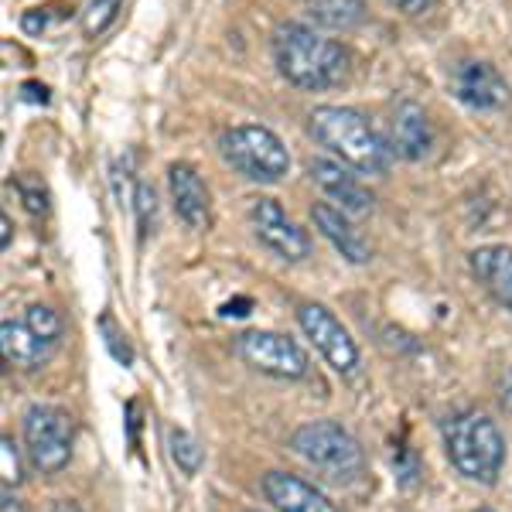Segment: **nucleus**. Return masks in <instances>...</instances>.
Instances as JSON below:
<instances>
[{
  "instance_id": "obj_12",
  "label": "nucleus",
  "mask_w": 512,
  "mask_h": 512,
  "mask_svg": "<svg viewBox=\"0 0 512 512\" xmlns=\"http://www.w3.org/2000/svg\"><path fill=\"white\" fill-rule=\"evenodd\" d=\"M263 495L277 512H338L335 502L304 478L287 472H267L263 475Z\"/></svg>"
},
{
  "instance_id": "obj_34",
  "label": "nucleus",
  "mask_w": 512,
  "mask_h": 512,
  "mask_svg": "<svg viewBox=\"0 0 512 512\" xmlns=\"http://www.w3.org/2000/svg\"><path fill=\"white\" fill-rule=\"evenodd\" d=\"M478 512H495V509H478Z\"/></svg>"
},
{
  "instance_id": "obj_10",
  "label": "nucleus",
  "mask_w": 512,
  "mask_h": 512,
  "mask_svg": "<svg viewBox=\"0 0 512 512\" xmlns=\"http://www.w3.org/2000/svg\"><path fill=\"white\" fill-rule=\"evenodd\" d=\"M454 96L472 110H502L509 103V82L502 79V72L489 62H461L454 69Z\"/></svg>"
},
{
  "instance_id": "obj_16",
  "label": "nucleus",
  "mask_w": 512,
  "mask_h": 512,
  "mask_svg": "<svg viewBox=\"0 0 512 512\" xmlns=\"http://www.w3.org/2000/svg\"><path fill=\"white\" fill-rule=\"evenodd\" d=\"M472 263V274L482 280L485 291H489L502 308L512 311V250L509 246H478L468 256Z\"/></svg>"
},
{
  "instance_id": "obj_13",
  "label": "nucleus",
  "mask_w": 512,
  "mask_h": 512,
  "mask_svg": "<svg viewBox=\"0 0 512 512\" xmlns=\"http://www.w3.org/2000/svg\"><path fill=\"white\" fill-rule=\"evenodd\" d=\"M431 144H434V134H431V123H427L424 106H417L414 99H403L393 110L390 147L403 161H424L427 154H431Z\"/></svg>"
},
{
  "instance_id": "obj_27",
  "label": "nucleus",
  "mask_w": 512,
  "mask_h": 512,
  "mask_svg": "<svg viewBox=\"0 0 512 512\" xmlns=\"http://www.w3.org/2000/svg\"><path fill=\"white\" fill-rule=\"evenodd\" d=\"M48 21H52V18H48V7H45V11H41V7H35V11H28L21 18V28L28 31V35H38V31L48 28Z\"/></svg>"
},
{
  "instance_id": "obj_1",
  "label": "nucleus",
  "mask_w": 512,
  "mask_h": 512,
  "mask_svg": "<svg viewBox=\"0 0 512 512\" xmlns=\"http://www.w3.org/2000/svg\"><path fill=\"white\" fill-rule=\"evenodd\" d=\"M274 62L280 76L301 89L338 86L349 72V52L308 24H280L274 31Z\"/></svg>"
},
{
  "instance_id": "obj_3",
  "label": "nucleus",
  "mask_w": 512,
  "mask_h": 512,
  "mask_svg": "<svg viewBox=\"0 0 512 512\" xmlns=\"http://www.w3.org/2000/svg\"><path fill=\"white\" fill-rule=\"evenodd\" d=\"M444 448H448V458L458 468V475L478 485H495L502 461H506V437L495 427V420L475 414V410L454 414L444 424Z\"/></svg>"
},
{
  "instance_id": "obj_19",
  "label": "nucleus",
  "mask_w": 512,
  "mask_h": 512,
  "mask_svg": "<svg viewBox=\"0 0 512 512\" xmlns=\"http://www.w3.org/2000/svg\"><path fill=\"white\" fill-rule=\"evenodd\" d=\"M168 448H171V458H175V465L181 468V472H185L188 478L198 475V468H202V448H198V441L185 431V427H171Z\"/></svg>"
},
{
  "instance_id": "obj_2",
  "label": "nucleus",
  "mask_w": 512,
  "mask_h": 512,
  "mask_svg": "<svg viewBox=\"0 0 512 512\" xmlns=\"http://www.w3.org/2000/svg\"><path fill=\"white\" fill-rule=\"evenodd\" d=\"M311 134L325 151L362 175H386L393 164V147H386L373 123L349 106H318L311 113Z\"/></svg>"
},
{
  "instance_id": "obj_5",
  "label": "nucleus",
  "mask_w": 512,
  "mask_h": 512,
  "mask_svg": "<svg viewBox=\"0 0 512 512\" xmlns=\"http://www.w3.org/2000/svg\"><path fill=\"white\" fill-rule=\"evenodd\" d=\"M222 161L236 168L243 178L260 181V185H274L291 171V154L280 144V137L267 127H233L219 137Z\"/></svg>"
},
{
  "instance_id": "obj_21",
  "label": "nucleus",
  "mask_w": 512,
  "mask_h": 512,
  "mask_svg": "<svg viewBox=\"0 0 512 512\" xmlns=\"http://www.w3.org/2000/svg\"><path fill=\"white\" fill-rule=\"evenodd\" d=\"M123 0H89V11H86V21H82V28H86L89 38H99L106 28H110L113 21H117Z\"/></svg>"
},
{
  "instance_id": "obj_17",
  "label": "nucleus",
  "mask_w": 512,
  "mask_h": 512,
  "mask_svg": "<svg viewBox=\"0 0 512 512\" xmlns=\"http://www.w3.org/2000/svg\"><path fill=\"white\" fill-rule=\"evenodd\" d=\"M0 349H4V359L18 369H38L41 362L48 359V349L52 345L45 338H38L28 325H18V321H4L0 325Z\"/></svg>"
},
{
  "instance_id": "obj_26",
  "label": "nucleus",
  "mask_w": 512,
  "mask_h": 512,
  "mask_svg": "<svg viewBox=\"0 0 512 512\" xmlns=\"http://www.w3.org/2000/svg\"><path fill=\"white\" fill-rule=\"evenodd\" d=\"M396 475H400V482L407 485H414L417 482V475H420V465H417V458L410 451H403L400 458H396Z\"/></svg>"
},
{
  "instance_id": "obj_31",
  "label": "nucleus",
  "mask_w": 512,
  "mask_h": 512,
  "mask_svg": "<svg viewBox=\"0 0 512 512\" xmlns=\"http://www.w3.org/2000/svg\"><path fill=\"white\" fill-rule=\"evenodd\" d=\"M502 407L512 410V369L506 373V379H502Z\"/></svg>"
},
{
  "instance_id": "obj_20",
  "label": "nucleus",
  "mask_w": 512,
  "mask_h": 512,
  "mask_svg": "<svg viewBox=\"0 0 512 512\" xmlns=\"http://www.w3.org/2000/svg\"><path fill=\"white\" fill-rule=\"evenodd\" d=\"M24 325L38 338H45L48 345H55L62 338V318H59V311H52L48 304H31L28 315H24Z\"/></svg>"
},
{
  "instance_id": "obj_8",
  "label": "nucleus",
  "mask_w": 512,
  "mask_h": 512,
  "mask_svg": "<svg viewBox=\"0 0 512 512\" xmlns=\"http://www.w3.org/2000/svg\"><path fill=\"white\" fill-rule=\"evenodd\" d=\"M297 325L315 342V349L325 355L335 373H352L359 366V349H355L352 335L345 332V325L325 304H301L297 308Z\"/></svg>"
},
{
  "instance_id": "obj_25",
  "label": "nucleus",
  "mask_w": 512,
  "mask_h": 512,
  "mask_svg": "<svg viewBox=\"0 0 512 512\" xmlns=\"http://www.w3.org/2000/svg\"><path fill=\"white\" fill-rule=\"evenodd\" d=\"M18 192L24 198V209H28L31 216L48 212V192H45V185H41L38 178H18Z\"/></svg>"
},
{
  "instance_id": "obj_11",
  "label": "nucleus",
  "mask_w": 512,
  "mask_h": 512,
  "mask_svg": "<svg viewBox=\"0 0 512 512\" xmlns=\"http://www.w3.org/2000/svg\"><path fill=\"white\" fill-rule=\"evenodd\" d=\"M308 175L321 192L332 198L342 212H349V216H366V212L373 209V192H369V188L362 185L355 175H349L345 164L328 161V158H315L308 164Z\"/></svg>"
},
{
  "instance_id": "obj_18",
  "label": "nucleus",
  "mask_w": 512,
  "mask_h": 512,
  "mask_svg": "<svg viewBox=\"0 0 512 512\" xmlns=\"http://www.w3.org/2000/svg\"><path fill=\"white\" fill-rule=\"evenodd\" d=\"M308 18L328 31H352L366 21V0H311Z\"/></svg>"
},
{
  "instance_id": "obj_24",
  "label": "nucleus",
  "mask_w": 512,
  "mask_h": 512,
  "mask_svg": "<svg viewBox=\"0 0 512 512\" xmlns=\"http://www.w3.org/2000/svg\"><path fill=\"white\" fill-rule=\"evenodd\" d=\"M0 482H4V489H11V485L21 482V458H18V448H14L11 437L0 441Z\"/></svg>"
},
{
  "instance_id": "obj_7",
  "label": "nucleus",
  "mask_w": 512,
  "mask_h": 512,
  "mask_svg": "<svg viewBox=\"0 0 512 512\" xmlns=\"http://www.w3.org/2000/svg\"><path fill=\"white\" fill-rule=\"evenodd\" d=\"M236 352L243 355L246 366L260 369L277 379H301L308 376V355L301 345L277 332H243L236 342Z\"/></svg>"
},
{
  "instance_id": "obj_14",
  "label": "nucleus",
  "mask_w": 512,
  "mask_h": 512,
  "mask_svg": "<svg viewBox=\"0 0 512 512\" xmlns=\"http://www.w3.org/2000/svg\"><path fill=\"white\" fill-rule=\"evenodd\" d=\"M168 188H171V202H175L178 219L188 229H202L209 219V188L202 185L198 171L192 164H171L168 168Z\"/></svg>"
},
{
  "instance_id": "obj_6",
  "label": "nucleus",
  "mask_w": 512,
  "mask_h": 512,
  "mask_svg": "<svg viewBox=\"0 0 512 512\" xmlns=\"http://www.w3.org/2000/svg\"><path fill=\"white\" fill-rule=\"evenodd\" d=\"M24 444L28 458L41 475H55L72 458V420L55 407H28L24 414Z\"/></svg>"
},
{
  "instance_id": "obj_33",
  "label": "nucleus",
  "mask_w": 512,
  "mask_h": 512,
  "mask_svg": "<svg viewBox=\"0 0 512 512\" xmlns=\"http://www.w3.org/2000/svg\"><path fill=\"white\" fill-rule=\"evenodd\" d=\"M52 512H82V509H79L72 499H62V502H55V509H52Z\"/></svg>"
},
{
  "instance_id": "obj_30",
  "label": "nucleus",
  "mask_w": 512,
  "mask_h": 512,
  "mask_svg": "<svg viewBox=\"0 0 512 512\" xmlns=\"http://www.w3.org/2000/svg\"><path fill=\"white\" fill-rule=\"evenodd\" d=\"M222 315H236V318H243V315H250V297H239V301H229L226 308H222Z\"/></svg>"
},
{
  "instance_id": "obj_4",
  "label": "nucleus",
  "mask_w": 512,
  "mask_h": 512,
  "mask_svg": "<svg viewBox=\"0 0 512 512\" xmlns=\"http://www.w3.org/2000/svg\"><path fill=\"white\" fill-rule=\"evenodd\" d=\"M291 451L304 458L308 465L321 468L335 482H352L362 475V448L359 441L335 420H311L291 434Z\"/></svg>"
},
{
  "instance_id": "obj_29",
  "label": "nucleus",
  "mask_w": 512,
  "mask_h": 512,
  "mask_svg": "<svg viewBox=\"0 0 512 512\" xmlns=\"http://www.w3.org/2000/svg\"><path fill=\"white\" fill-rule=\"evenodd\" d=\"M21 96L31 99V103H48V89L38 86V82H24L21 86Z\"/></svg>"
},
{
  "instance_id": "obj_9",
  "label": "nucleus",
  "mask_w": 512,
  "mask_h": 512,
  "mask_svg": "<svg viewBox=\"0 0 512 512\" xmlns=\"http://www.w3.org/2000/svg\"><path fill=\"white\" fill-rule=\"evenodd\" d=\"M250 219H253V233L267 250H274L284 260H304L311 253V239L304 236V229H297L287 212L280 209L277 198H253L250 205Z\"/></svg>"
},
{
  "instance_id": "obj_28",
  "label": "nucleus",
  "mask_w": 512,
  "mask_h": 512,
  "mask_svg": "<svg viewBox=\"0 0 512 512\" xmlns=\"http://www.w3.org/2000/svg\"><path fill=\"white\" fill-rule=\"evenodd\" d=\"M390 4L396 7V11L410 14V18H420V14L434 11V4H437V0H390Z\"/></svg>"
},
{
  "instance_id": "obj_23",
  "label": "nucleus",
  "mask_w": 512,
  "mask_h": 512,
  "mask_svg": "<svg viewBox=\"0 0 512 512\" xmlns=\"http://www.w3.org/2000/svg\"><path fill=\"white\" fill-rule=\"evenodd\" d=\"M134 212H137L140 236H147L154 226V216H158V198H154V188L147 185V181H137V188H134Z\"/></svg>"
},
{
  "instance_id": "obj_22",
  "label": "nucleus",
  "mask_w": 512,
  "mask_h": 512,
  "mask_svg": "<svg viewBox=\"0 0 512 512\" xmlns=\"http://www.w3.org/2000/svg\"><path fill=\"white\" fill-rule=\"evenodd\" d=\"M96 328H99V335H103V342H106V349H110L113 359H117L120 366H130V362H134V349H130L127 335L117 328V321H113L110 315H103Z\"/></svg>"
},
{
  "instance_id": "obj_15",
  "label": "nucleus",
  "mask_w": 512,
  "mask_h": 512,
  "mask_svg": "<svg viewBox=\"0 0 512 512\" xmlns=\"http://www.w3.org/2000/svg\"><path fill=\"white\" fill-rule=\"evenodd\" d=\"M311 219H315L318 233L335 246L338 253L345 256L349 263H369V243L362 239L359 229L349 222V212H342L338 205L318 202L311 209Z\"/></svg>"
},
{
  "instance_id": "obj_32",
  "label": "nucleus",
  "mask_w": 512,
  "mask_h": 512,
  "mask_svg": "<svg viewBox=\"0 0 512 512\" xmlns=\"http://www.w3.org/2000/svg\"><path fill=\"white\" fill-rule=\"evenodd\" d=\"M0 229H4V239H0V243H4V250H7V246H11V219L0 216Z\"/></svg>"
}]
</instances>
